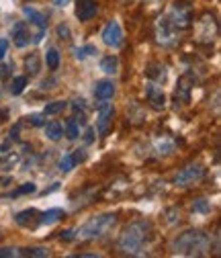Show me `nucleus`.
Returning <instances> with one entry per match:
<instances>
[{"label": "nucleus", "instance_id": "obj_1", "mask_svg": "<svg viewBox=\"0 0 221 258\" xmlns=\"http://www.w3.org/2000/svg\"><path fill=\"white\" fill-rule=\"evenodd\" d=\"M154 238V225L148 219H135L125 225L117 240V250L125 256H139Z\"/></svg>", "mask_w": 221, "mask_h": 258}, {"label": "nucleus", "instance_id": "obj_2", "mask_svg": "<svg viewBox=\"0 0 221 258\" xmlns=\"http://www.w3.org/2000/svg\"><path fill=\"white\" fill-rule=\"evenodd\" d=\"M211 248V238L209 234L201 230H188L172 240V254L178 256H205Z\"/></svg>", "mask_w": 221, "mask_h": 258}, {"label": "nucleus", "instance_id": "obj_3", "mask_svg": "<svg viewBox=\"0 0 221 258\" xmlns=\"http://www.w3.org/2000/svg\"><path fill=\"white\" fill-rule=\"evenodd\" d=\"M119 217L115 213H101L97 217L88 219L84 225L76 230V240H82V242H92V240H103L107 238L117 225Z\"/></svg>", "mask_w": 221, "mask_h": 258}, {"label": "nucleus", "instance_id": "obj_4", "mask_svg": "<svg viewBox=\"0 0 221 258\" xmlns=\"http://www.w3.org/2000/svg\"><path fill=\"white\" fill-rule=\"evenodd\" d=\"M166 19L180 33V31H184L193 25V5L188 3V0H176V3H172V7L168 9Z\"/></svg>", "mask_w": 221, "mask_h": 258}, {"label": "nucleus", "instance_id": "obj_5", "mask_svg": "<svg viewBox=\"0 0 221 258\" xmlns=\"http://www.w3.org/2000/svg\"><path fill=\"white\" fill-rule=\"evenodd\" d=\"M207 174V168L201 164V162H191L186 164L176 176H174V186H180V188H188V186H195L199 184Z\"/></svg>", "mask_w": 221, "mask_h": 258}, {"label": "nucleus", "instance_id": "obj_6", "mask_svg": "<svg viewBox=\"0 0 221 258\" xmlns=\"http://www.w3.org/2000/svg\"><path fill=\"white\" fill-rule=\"evenodd\" d=\"M156 41H158V45H162V47H172V45H176V41H178V31L168 23V19H166V15H162L160 19L156 21Z\"/></svg>", "mask_w": 221, "mask_h": 258}, {"label": "nucleus", "instance_id": "obj_7", "mask_svg": "<svg viewBox=\"0 0 221 258\" xmlns=\"http://www.w3.org/2000/svg\"><path fill=\"white\" fill-rule=\"evenodd\" d=\"M217 21H215V15L211 13H205L199 21V29H197V41L199 43H211L215 37H217Z\"/></svg>", "mask_w": 221, "mask_h": 258}, {"label": "nucleus", "instance_id": "obj_8", "mask_svg": "<svg viewBox=\"0 0 221 258\" xmlns=\"http://www.w3.org/2000/svg\"><path fill=\"white\" fill-rule=\"evenodd\" d=\"M176 150V142L168 136H158L150 142V152L154 158H166Z\"/></svg>", "mask_w": 221, "mask_h": 258}, {"label": "nucleus", "instance_id": "obj_9", "mask_svg": "<svg viewBox=\"0 0 221 258\" xmlns=\"http://www.w3.org/2000/svg\"><path fill=\"white\" fill-rule=\"evenodd\" d=\"M103 41H105V45H109V47H113V49H117V47H121L123 45V31H121V25L117 23V21H109L107 25H105V29H103Z\"/></svg>", "mask_w": 221, "mask_h": 258}, {"label": "nucleus", "instance_id": "obj_10", "mask_svg": "<svg viewBox=\"0 0 221 258\" xmlns=\"http://www.w3.org/2000/svg\"><path fill=\"white\" fill-rule=\"evenodd\" d=\"M145 99H148L150 107L156 109V111H162L166 107V94H164V90L158 86L156 82L145 84Z\"/></svg>", "mask_w": 221, "mask_h": 258}, {"label": "nucleus", "instance_id": "obj_11", "mask_svg": "<svg viewBox=\"0 0 221 258\" xmlns=\"http://www.w3.org/2000/svg\"><path fill=\"white\" fill-rule=\"evenodd\" d=\"M113 115H115L113 105H111V103H107V101H101V105H99V123H97L101 138H105V136L109 134L111 123H113Z\"/></svg>", "mask_w": 221, "mask_h": 258}, {"label": "nucleus", "instance_id": "obj_12", "mask_svg": "<svg viewBox=\"0 0 221 258\" xmlns=\"http://www.w3.org/2000/svg\"><path fill=\"white\" fill-rule=\"evenodd\" d=\"M193 86H195V78H193L191 74L182 76V78L178 80V84H176L174 99L180 101V103H188V101H191V90H193Z\"/></svg>", "mask_w": 221, "mask_h": 258}, {"label": "nucleus", "instance_id": "obj_13", "mask_svg": "<svg viewBox=\"0 0 221 258\" xmlns=\"http://www.w3.org/2000/svg\"><path fill=\"white\" fill-rule=\"evenodd\" d=\"M97 13H99L97 0H78V5H76V17H78L80 23L90 21Z\"/></svg>", "mask_w": 221, "mask_h": 258}, {"label": "nucleus", "instance_id": "obj_14", "mask_svg": "<svg viewBox=\"0 0 221 258\" xmlns=\"http://www.w3.org/2000/svg\"><path fill=\"white\" fill-rule=\"evenodd\" d=\"M115 94V84L111 80H101L94 86V99L97 101H109Z\"/></svg>", "mask_w": 221, "mask_h": 258}, {"label": "nucleus", "instance_id": "obj_15", "mask_svg": "<svg viewBox=\"0 0 221 258\" xmlns=\"http://www.w3.org/2000/svg\"><path fill=\"white\" fill-rule=\"evenodd\" d=\"M39 215V213H37ZM66 217V211L64 209H47V211H43L39 217H37V223L39 225H51V223H55V221H59V219H64Z\"/></svg>", "mask_w": 221, "mask_h": 258}, {"label": "nucleus", "instance_id": "obj_16", "mask_svg": "<svg viewBox=\"0 0 221 258\" xmlns=\"http://www.w3.org/2000/svg\"><path fill=\"white\" fill-rule=\"evenodd\" d=\"M23 15L29 19V23H33V25H37V27H43V29H47V19H45V15L43 13H39L37 9H33V7H25L23 9Z\"/></svg>", "mask_w": 221, "mask_h": 258}, {"label": "nucleus", "instance_id": "obj_17", "mask_svg": "<svg viewBox=\"0 0 221 258\" xmlns=\"http://www.w3.org/2000/svg\"><path fill=\"white\" fill-rule=\"evenodd\" d=\"M25 72L27 76H37L41 72V59L37 53H29L25 57Z\"/></svg>", "mask_w": 221, "mask_h": 258}, {"label": "nucleus", "instance_id": "obj_18", "mask_svg": "<svg viewBox=\"0 0 221 258\" xmlns=\"http://www.w3.org/2000/svg\"><path fill=\"white\" fill-rule=\"evenodd\" d=\"M145 76L154 82H164L166 80V68L162 66V63H150V66L145 68Z\"/></svg>", "mask_w": 221, "mask_h": 258}, {"label": "nucleus", "instance_id": "obj_19", "mask_svg": "<svg viewBox=\"0 0 221 258\" xmlns=\"http://www.w3.org/2000/svg\"><path fill=\"white\" fill-rule=\"evenodd\" d=\"M15 221L21 225V228H29L33 221H37V211L35 209H25V211H19L15 215Z\"/></svg>", "mask_w": 221, "mask_h": 258}, {"label": "nucleus", "instance_id": "obj_20", "mask_svg": "<svg viewBox=\"0 0 221 258\" xmlns=\"http://www.w3.org/2000/svg\"><path fill=\"white\" fill-rule=\"evenodd\" d=\"M45 136H47V140L57 142L61 136H64V127H61L57 121H49V123H45Z\"/></svg>", "mask_w": 221, "mask_h": 258}, {"label": "nucleus", "instance_id": "obj_21", "mask_svg": "<svg viewBox=\"0 0 221 258\" xmlns=\"http://www.w3.org/2000/svg\"><path fill=\"white\" fill-rule=\"evenodd\" d=\"M117 68H119V59L117 55H105L101 59V70L105 74H117Z\"/></svg>", "mask_w": 221, "mask_h": 258}, {"label": "nucleus", "instance_id": "obj_22", "mask_svg": "<svg viewBox=\"0 0 221 258\" xmlns=\"http://www.w3.org/2000/svg\"><path fill=\"white\" fill-rule=\"evenodd\" d=\"M17 256H33V258H45L51 256V252L47 248H19Z\"/></svg>", "mask_w": 221, "mask_h": 258}, {"label": "nucleus", "instance_id": "obj_23", "mask_svg": "<svg viewBox=\"0 0 221 258\" xmlns=\"http://www.w3.org/2000/svg\"><path fill=\"white\" fill-rule=\"evenodd\" d=\"M45 63H47L49 70H57V66H59V51L55 47H49L45 51Z\"/></svg>", "mask_w": 221, "mask_h": 258}, {"label": "nucleus", "instance_id": "obj_24", "mask_svg": "<svg viewBox=\"0 0 221 258\" xmlns=\"http://www.w3.org/2000/svg\"><path fill=\"white\" fill-rule=\"evenodd\" d=\"M64 136H66L68 140H76V138L80 136V127H78L76 119H68L66 127H64Z\"/></svg>", "mask_w": 221, "mask_h": 258}, {"label": "nucleus", "instance_id": "obj_25", "mask_svg": "<svg viewBox=\"0 0 221 258\" xmlns=\"http://www.w3.org/2000/svg\"><path fill=\"white\" fill-rule=\"evenodd\" d=\"M37 190V184L35 182H25V184H21L17 190H13L11 195H7V197H21V195H31V192H35Z\"/></svg>", "mask_w": 221, "mask_h": 258}, {"label": "nucleus", "instance_id": "obj_26", "mask_svg": "<svg viewBox=\"0 0 221 258\" xmlns=\"http://www.w3.org/2000/svg\"><path fill=\"white\" fill-rule=\"evenodd\" d=\"M72 51H74V57L76 59H86L92 53H97V47H94V45H84V47H74Z\"/></svg>", "mask_w": 221, "mask_h": 258}, {"label": "nucleus", "instance_id": "obj_27", "mask_svg": "<svg viewBox=\"0 0 221 258\" xmlns=\"http://www.w3.org/2000/svg\"><path fill=\"white\" fill-rule=\"evenodd\" d=\"M27 82H29V78H27V76H17V78L13 80V84H11V92H13L15 96H17V94H23V90H25Z\"/></svg>", "mask_w": 221, "mask_h": 258}, {"label": "nucleus", "instance_id": "obj_28", "mask_svg": "<svg viewBox=\"0 0 221 258\" xmlns=\"http://www.w3.org/2000/svg\"><path fill=\"white\" fill-rule=\"evenodd\" d=\"M57 166H59V172H70V170L76 166V162H74V156H72V154H66L64 158L59 160V164H57Z\"/></svg>", "mask_w": 221, "mask_h": 258}, {"label": "nucleus", "instance_id": "obj_29", "mask_svg": "<svg viewBox=\"0 0 221 258\" xmlns=\"http://www.w3.org/2000/svg\"><path fill=\"white\" fill-rule=\"evenodd\" d=\"M68 107V103L66 101H55V103H49L45 109H43V115H55V113H59V111H64Z\"/></svg>", "mask_w": 221, "mask_h": 258}, {"label": "nucleus", "instance_id": "obj_30", "mask_svg": "<svg viewBox=\"0 0 221 258\" xmlns=\"http://www.w3.org/2000/svg\"><path fill=\"white\" fill-rule=\"evenodd\" d=\"M193 211L195 213H203V215H207L209 211H211V203L207 201V199H195V203H193Z\"/></svg>", "mask_w": 221, "mask_h": 258}, {"label": "nucleus", "instance_id": "obj_31", "mask_svg": "<svg viewBox=\"0 0 221 258\" xmlns=\"http://www.w3.org/2000/svg\"><path fill=\"white\" fill-rule=\"evenodd\" d=\"M17 162H19V156L11 154V156H7V158H0V168L9 170V168H13V166H15Z\"/></svg>", "mask_w": 221, "mask_h": 258}, {"label": "nucleus", "instance_id": "obj_32", "mask_svg": "<svg viewBox=\"0 0 221 258\" xmlns=\"http://www.w3.org/2000/svg\"><path fill=\"white\" fill-rule=\"evenodd\" d=\"M55 31H57V37H59V39H64V41H70V27H68V25L59 23Z\"/></svg>", "mask_w": 221, "mask_h": 258}, {"label": "nucleus", "instance_id": "obj_33", "mask_svg": "<svg viewBox=\"0 0 221 258\" xmlns=\"http://www.w3.org/2000/svg\"><path fill=\"white\" fill-rule=\"evenodd\" d=\"M27 119H29V123L33 125V127H41V125H45V119H43L41 113H35V115H31V117H27Z\"/></svg>", "mask_w": 221, "mask_h": 258}, {"label": "nucleus", "instance_id": "obj_34", "mask_svg": "<svg viewBox=\"0 0 221 258\" xmlns=\"http://www.w3.org/2000/svg\"><path fill=\"white\" fill-rule=\"evenodd\" d=\"M59 238L66 240V242H72V240H76V232L74 230H64V232H59Z\"/></svg>", "mask_w": 221, "mask_h": 258}, {"label": "nucleus", "instance_id": "obj_35", "mask_svg": "<svg viewBox=\"0 0 221 258\" xmlns=\"http://www.w3.org/2000/svg\"><path fill=\"white\" fill-rule=\"evenodd\" d=\"M7 51H9V41H7V39H0V61L5 59Z\"/></svg>", "mask_w": 221, "mask_h": 258}, {"label": "nucleus", "instance_id": "obj_36", "mask_svg": "<svg viewBox=\"0 0 221 258\" xmlns=\"http://www.w3.org/2000/svg\"><path fill=\"white\" fill-rule=\"evenodd\" d=\"M11 256H17V250H13V248H0V258H11Z\"/></svg>", "mask_w": 221, "mask_h": 258}, {"label": "nucleus", "instance_id": "obj_37", "mask_svg": "<svg viewBox=\"0 0 221 258\" xmlns=\"http://www.w3.org/2000/svg\"><path fill=\"white\" fill-rule=\"evenodd\" d=\"M74 156V162L78 164V162H82V160L86 158V154H84V150H76V154H72Z\"/></svg>", "mask_w": 221, "mask_h": 258}, {"label": "nucleus", "instance_id": "obj_38", "mask_svg": "<svg viewBox=\"0 0 221 258\" xmlns=\"http://www.w3.org/2000/svg\"><path fill=\"white\" fill-rule=\"evenodd\" d=\"M94 140V132H92V129H86V136H84V142L86 144H90Z\"/></svg>", "mask_w": 221, "mask_h": 258}, {"label": "nucleus", "instance_id": "obj_39", "mask_svg": "<svg viewBox=\"0 0 221 258\" xmlns=\"http://www.w3.org/2000/svg\"><path fill=\"white\" fill-rule=\"evenodd\" d=\"M51 3H53L55 7H68V5L72 3V0H51Z\"/></svg>", "mask_w": 221, "mask_h": 258}, {"label": "nucleus", "instance_id": "obj_40", "mask_svg": "<svg viewBox=\"0 0 221 258\" xmlns=\"http://www.w3.org/2000/svg\"><path fill=\"white\" fill-rule=\"evenodd\" d=\"M9 74H11V66H3V72H0V76H3V78H9Z\"/></svg>", "mask_w": 221, "mask_h": 258}, {"label": "nucleus", "instance_id": "obj_41", "mask_svg": "<svg viewBox=\"0 0 221 258\" xmlns=\"http://www.w3.org/2000/svg\"><path fill=\"white\" fill-rule=\"evenodd\" d=\"M156 3H160V0H156Z\"/></svg>", "mask_w": 221, "mask_h": 258}]
</instances>
